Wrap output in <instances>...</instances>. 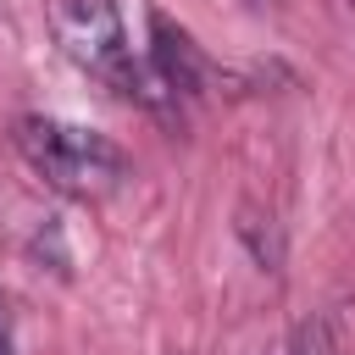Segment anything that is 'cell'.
<instances>
[{
  "instance_id": "6da1fadb",
  "label": "cell",
  "mask_w": 355,
  "mask_h": 355,
  "mask_svg": "<svg viewBox=\"0 0 355 355\" xmlns=\"http://www.w3.org/2000/svg\"><path fill=\"white\" fill-rule=\"evenodd\" d=\"M17 150L22 161L67 200H105L128 178V155L116 139L61 122V116H22L17 122Z\"/></svg>"
},
{
  "instance_id": "7a4b0ae2",
  "label": "cell",
  "mask_w": 355,
  "mask_h": 355,
  "mask_svg": "<svg viewBox=\"0 0 355 355\" xmlns=\"http://www.w3.org/2000/svg\"><path fill=\"white\" fill-rule=\"evenodd\" d=\"M55 33H61V50L100 83H111L116 94H133L144 105L161 100V83L144 78V67L133 61L128 50V33H122V17L111 0H61L55 6Z\"/></svg>"
},
{
  "instance_id": "3957f363",
  "label": "cell",
  "mask_w": 355,
  "mask_h": 355,
  "mask_svg": "<svg viewBox=\"0 0 355 355\" xmlns=\"http://www.w3.org/2000/svg\"><path fill=\"white\" fill-rule=\"evenodd\" d=\"M150 39H155V83L161 94H200L205 83V55L194 50V39L183 28H172L166 17H150Z\"/></svg>"
},
{
  "instance_id": "277c9868",
  "label": "cell",
  "mask_w": 355,
  "mask_h": 355,
  "mask_svg": "<svg viewBox=\"0 0 355 355\" xmlns=\"http://www.w3.org/2000/svg\"><path fill=\"white\" fill-rule=\"evenodd\" d=\"M288 355H338V338H333V316H311L294 327V344Z\"/></svg>"
},
{
  "instance_id": "5b68a950",
  "label": "cell",
  "mask_w": 355,
  "mask_h": 355,
  "mask_svg": "<svg viewBox=\"0 0 355 355\" xmlns=\"http://www.w3.org/2000/svg\"><path fill=\"white\" fill-rule=\"evenodd\" d=\"M0 355H17V344H11V322H6V311H0Z\"/></svg>"
}]
</instances>
